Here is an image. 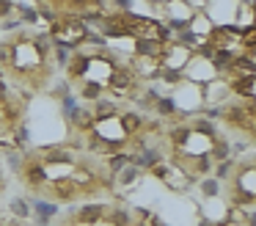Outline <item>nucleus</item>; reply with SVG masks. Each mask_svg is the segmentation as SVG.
Wrapping results in <instances>:
<instances>
[{
  "instance_id": "7ed1b4c3",
  "label": "nucleus",
  "mask_w": 256,
  "mask_h": 226,
  "mask_svg": "<svg viewBox=\"0 0 256 226\" xmlns=\"http://www.w3.org/2000/svg\"><path fill=\"white\" fill-rule=\"evenodd\" d=\"M64 80L80 102L113 99L135 105L146 97V80L135 72L130 58L105 42H91L69 50L64 58Z\"/></svg>"
},
{
  "instance_id": "f8f14e48",
  "label": "nucleus",
  "mask_w": 256,
  "mask_h": 226,
  "mask_svg": "<svg viewBox=\"0 0 256 226\" xmlns=\"http://www.w3.org/2000/svg\"><path fill=\"white\" fill-rule=\"evenodd\" d=\"M218 75L223 77L232 94L237 99H254L256 91V69H254V58L248 55H237V58H228L218 66Z\"/></svg>"
},
{
  "instance_id": "a211bd4d",
  "label": "nucleus",
  "mask_w": 256,
  "mask_h": 226,
  "mask_svg": "<svg viewBox=\"0 0 256 226\" xmlns=\"http://www.w3.org/2000/svg\"><path fill=\"white\" fill-rule=\"evenodd\" d=\"M0 33H3V31H0Z\"/></svg>"
},
{
  "instance_id": "4468645a",
  "label": "nucleus",
  "mask_w": 256,
  "mask_h": 226,
  "mask_svg": "<svg viewBox=\"0 0 256 226\" xmlns=\"http://www.w3.org/2000/svg\"><path fill=\"white\" fill-rule=\"evenodd\" d=\"M0 226H28V220H22L14 209L0 207Z\"/></svg>"
},
{
  "instance_id": "1a4fd4ad",
  "label": "nucleus",
  "mask_w": 256,
  "mask_h": 226,
  "mask_svg": "<svg viewBox=\"0 0 256 226\" xmlns=\"http://www.w3.org/2000/svg\"><path fill=\"white\" fill-rule=\"evenodd\" d=\"M218 127L228 138H242L245 143L256 141V102L254 99H228L215 116Z\"/></svg>"
},
{
  "instance_id": "6e6552de",
  "label": "nucleus",
  "mask_w": 256,
  "mask_h": 226,
  "mask_svg": "<svg viewBox=\"0 0 256 226\" xmlns=\"http://www.w3.org/2000/svg\"><path fill=\"white\" fill-rule=\"evenodd\" d=\"M226 176H223V196L234 215H245L250 223V212L256 204V160L254 154H242L237 160H228Z\"/></svg>"
},
{
  "instance_id": "9d476101",
  "label": "nucleus",
  "mask_w": 256,
  "mask_h": 226,
  "mask_svg": "<svg viewBox=\"0 0 256 226\" xmlns=\"http://www.w3.org/2000/svg\"><path fill=\"white\" fill-rule=\"evenodd\" d=\"M30 99L20 94L6 83V77L0 75V141H14L22 132L25 119H28Z\"/></svg>"
},
{
  "instance_id": "f03ea898",
  "label": "nucleus",
  "mask_w": 256,
  "mask_h": 226,
  "mask_svg": "<svg viewBox=\"0 0 256 226\" xmlns=\"http://www.w3.org/2000/svg\"><path fill=\"white\" fill-rule=\"evenodd\" d=\"M154 135L160 124L127 102H78L66 113V141L108 163L138 154Z\"/></svg>"
},
{
  "instance_id": "dca6fc26",
  "label": "nucleus",
  "mask_w": 256,
  "mask_h": 226,
  "mask_svg": "<svg viewBox=\"0 0 256 226\" xmlns=\"http://www.w3.org/2000/svg\"><path fill=\"white\" fill-rule=\"evenodd\" d=\"M12 11H14L12 0H0V22H6L8 17H12Z\"/></svg>"
},
{
  "instance_id": "ddd939ff",
  "label": "nucleus",
  "mask_w": 256,
  "mask_h": 226,
  "mask_svg": "<svg viewBox=\"0 0 256 226\" xmlns=\"http://www.w3.org/2000/svg\"><path fill=\"white\" fill-rule=\"evenodd\" d=\"M102 3L105 0H36L44 14L56 17V14H74V17H100L102 14Z\"/></svg>"
},
{
  "instance_id": "39448f33",
  "label": "nucleus",
  "mask_w": 256,
  "mask_h": 226,
  "mask_svg": "<svg viewBox=\"0 0 256 226\" xmlns=\"http://www.w3.org/2000/svg\"><path fill=\"white\" fill-rule=\"evenodd\" d=\"M0 75L25 97H39L58 77V47L44 31L14 25L0 33Z\"/></svg>"
},
{
  "instance_id": "f3484780",
  "label": "nucleus",
  "mask_w": 256,
  "mask_h": 226,
  "mask_svg": "<svg viewBox=\"0 0 256 226\" xmlns=\"http://www.w3.org/2000/svg\"><path fill=\"white\" fill-rule=\"evenodd\" d=\"M218 226H250V223H242V220H228V223H218Z\"/></svg>"
},
{
  "instance_id": "f257e3e1",
  "label": "nucleus",
  "mask_w": 256,
  "mask_h": 226,
  "mask_svg": "<svg viewBox=\"0 0 256 226\" xmlns=\"http://www.w3.org/2000/svg\"><path fill=\"white\" fill-rule=\"evenodd\" d=\"M12 174L30 198L61 209L118 196L113 163L69 141L20 152L12 160Z\"/></svg>"
},
{
  "instance_id": "20e7f679",
  "label": "nucleus",
  "mask_w": 256,
  "mask_h": 226,
  "mask_svg": "<svg viewBox=\"0 0 256 226\" xmlns=\"http://www.w3.org/2000/svg\"><path fill=\"white\" fill-rule=\"evenodd\" d=\"M162 160L171 163L188 182L206 179L232 160V138L212 116L188 113L160 127Z\"/></svg>"
},
{
  "instance_id": "0eeeda50",
  "label": "nucleus",
  "mask_w": 256,
  "mask_h": 226,
  "mask_svg": "<svg viewBox=\"0 0 256 226\" xmlns=\"http://www.w3.org/2000/svg\"><path fill=\"white\" fill-rule=\"evenodd\" d=\"M96 25H100L102 36L116 39V42H130L138 50L149 47V44H166L171 39L168 28H162L160 22L146 20V17H138L132 11H113V14H100L96 17Z\"/></svg>"
},
{
  "instance_id": "9b49d317",
  "label": "nucleus",
  "mask_w": 256,
  "mask_h": 226,
  "mask_svg": "<svg viewBox=\"0 0 256 226\" xmlns=\"http://www.w3.org/2000/svg\"><path fill=\"white\" fill-rule=\"evenodd\" d=\"M44 33L50 36V42L61 50H74V47H80V44L94 39V31L88 28V22H86L83 17H74V14L50 17V28H47Z\"/></svg>"
},
{
  "instance_id": "423d86ee",
  "label": "nucleus",
  "mask_w": 256,
  "mask_h": 226,
  "mask_svg": "<svg viewBox=\"0 0 256 226\" xmlns=\"http://www.w3.org/2000/svg\"><path fill=\"white\" fill-rule=\"evenodd\" d=\"M50 226H149V215L122 198H102L91 204L64 207Z\"/></svg>"
},
{
  "instance_id": "2eb2a0df",
  "label": "nucleus",
  "mask_w": 256,
  "mask_h": 226,
  "mask_svg": "<svg viewBox=\"0 0 256 226\" xmlns=\"http://www.w3.org/2000/svg\"><path fill=\"white\" fill-rule=\"evenodd\" d=\"M6 187H8V171H6V163H3V154H0V198H3Z\"/></svg>"
}]
</instances>
